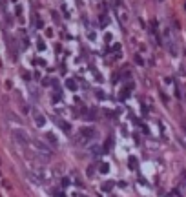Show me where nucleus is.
Masks as SVG:
<instances>
[{"label":"nucleus","mask_w":186,"mask_h":197,"mask_svg":"<svg viewBox=\"0 0 186 197\" xmlns=\"http://www.w3.org/2000/svg\"><path fill=\"white\" fill-rule=\"evenodd\" d=\"M130 166H131V168H137V161H135L133 157H131V161H130Z\"/></svg>","instance_id":"4"},{"label":"nucleus","mask_w":186,"mask_h":197,"mask_svg":"<svg viewBox=\"0 0 186 197\" xmlns=\"http://www.w3.org/2000/svg\"><path fill=\"white\" fill-rule=\"evenodd\" d=\"M95 137V130L93 128H82L77 135V142H88Z\"/></svg>","instance_id":"1"},{"label":"nucleus","mask_w":186,"mask_h":197,"mask_svg":"<svg viewBox=\"0 0 186 197\" xmlns=\"http://www.w3.org/2000/svg\"><path fill=\"white\" fill-rule=\"evenodd\" d=\"M15 139L20 142V144H29V137L22 130H15Z\"/></svg>","instance_id":"2"},{"label":"nucleus","mask_w":186,"mask_h":197,"mask_svg":"<svg viewBox=\"0 0 186 197\" xmlns=\"http://www.w3.org/2000/svg\"><path fill=\"white\" fill-rule=\"evenodd\" d=\"M101 170H102V172H108V164H106V162L101 164Z\"/></svg>","instance_id":"5"},{"label":"nucleus","mask_w":186,"mask_h":197,"mask_svg":"<svg viewBox=\"0 0 186 197\" xmlns=\"http://www.w3.org/2000/svg\"><path fill=\"white\" fill-rule=\"evenodd\" d=\"M68 88H69V90H77V84H75V80H68Z\"/></svg>","instance_id":"3"}]
</instances>
